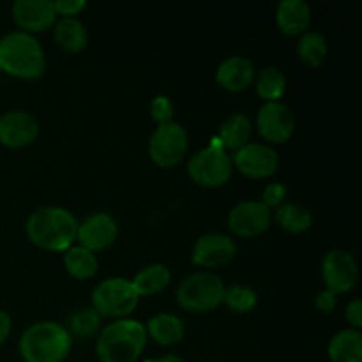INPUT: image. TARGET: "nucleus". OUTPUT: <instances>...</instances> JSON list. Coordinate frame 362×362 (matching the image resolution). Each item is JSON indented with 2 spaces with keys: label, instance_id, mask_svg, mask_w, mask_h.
Masks as SVG:
<instances>
[{
  "label": "nucleus",
  "instance_id": "obj_14",
  "mask_svg": "<svg viewBox=\"0 0 362 362\" xmlns=\"http://www.w3.org/2000/svg\"><path fill=\"white\" fill-rule=\"evenodd\" d=\"M235 255L237 244L232 237L221 232H211L197 240L191 260L198 267L216 269L230 264L235 258Z\"/></svg>",
  "mask_w": 362,
  "mask_h": 362
},
{
  "label": "nucleus",
  "instance_id": "obj_22",
  "mask_svg": "<svg viewBox=\"0 0 362 362\" xmlns=\"http://www.w3.org/2000/svg\"><path fill=\"white\" fill-rule=\"evenodd\" d=\"M53 39L67 53H80L88 42L87 28L78 18H60L55 21Z\"/></svg>",
  "mask_w": 362,
  "mask_h": 362
},
{
  "label": "nucleus",
  "instance_id": "obj_28",
  "mask_svg": "<svg viewBox=\"0 0 362 362\" xmlns=\"http://www.w3.org/2000/svg\"><path fill=\"white\" fill-rule=\"evenodd\" d=\"M258 303V296L253 288L246 285H230L225 286V293H223V304L230 308L235 313H250L257 308Z\"/></svg>",
  "mask_w": 362,
  "mask_h": 362
},
{
  "label": "nucleus",
  "instance_id": "obj_20",
  "mask_svg": "<svg viewBox=\"0 0 362 362\" xmlns=\"http://www.w3.org/2000/svg\"><path fill=\"white\" fill-rule=\"evenodd\" d=\"M331 362H362V334L356 329L336 332L327 346Z\"/></svg>",
  "mask_w": 362,
  "mask_h": 362
},
{
  "label": "nucleus",
  "instance_id": "obj_24",
  "mask_svg": "<svg viewBox=\"0 0 362 362\" xmlns=\"http://www.w3.org/2000/svg\"><path fill=\"white\" fill-rule=\"evenodd\" d=\"M272 219L281 226L285 232L304 233L311 228L313 216L310 209L300 204H283L272 212Z\"/></svg>",
  "mask_w": 362,
  "mask_h": 362
},
{
  "label": "nucleus",
  "instance_id": "obj_30",
  "mask_svg": "<svg viewBox=\"0 0 362 362\" xmlns=\"http://www.w3.org/2000/svg\"><path fill=\"white\" fill-rule=\"evenodd\" d=\"M173 113H175V106H173L172 99L166 98V95H156L151 103V115L154 119V122L166 124L172 122Z\"/></svg>",
  "mask_w": 362,
  "mask_h": 362
},
{
  "label": "nucleus",
  "instance_id": "obj_13",
  "mask_svg": "<svg viewBox=\"0 0 362 362\" xmlns=\"http://www.w3.org/2000/svg\"><path fill=\"white\" fill-rule=\"evenodd\" d=\"M272 223V211L262 202L246 200L237 204L228 214V228L235 235L253 239L267 232Z\"/></svg>",
  "mask_w": 362,
  "mask_h": 362
},
{
  "label": "nucleus",
  "instance_id": "obj_2",
  "mask_svg": "<svg viewBox=\"0 0 362 362\" xmlns=\"http://www.w3.org/2000/svg\"><path fill=\"white\" fill-rule=\"evenodd\" d=\"M45 69V49L34 35L14 30L0 39V71L20 80H37Z\"/></svg>",
  "mask_w": 362,
  "mask_h": 362
},
{
  "label": "nucleus",
  "instance_id": "obj_26",
  "mask_svg": "<svg viewBox=\"0 0 362 362\" xmlns=\"http://www.w3.org/2000/svg\"><path fill=\"white\" fill-rule=\"evenodd\" d=\"M255 87L257 94L265 99V103L279 101L286 90V76L278 67H264L255 74Z\"/></svg>",
  "mask_w": 362,
  "mask_h": 362
},
{
  "label": "nucleus",
  "instance_id": "obj_15",
  "mask_svg": "<svg viewBox=\"0 0 362 362\" xmlns=\"http://www.w3.org/2000/svg\"><path fill=\"white\" fill-rule=\"evenodd\" d=\"M39 136V120L25 110H11L0 115V145L23 148Z\"/></svg>",
  "mask_w": 362,
  "mask_h": 362
},
{
  "label": "nucleus",
  "instance_id": "obj_16",
  "mask_svg": "<svg viewBox=\"0 0 362 362\" xmlns=\"http://www.w3.org/2000/svg\"><path fill=\"white\" fill-rule=\"evenodd\" d=\"M11 11L20 30L32 35L48 30L57 21V13L49 0H18Z\"/></svg>",
  "mask_w": 362,
  "mask_h": 362
},
{
  "label": "nucleus",
  "instance_id": "obj_11",
  "mask_svg": "<svg viewBox=\"0 0 362 362\" xmlns=\"http://www.w3.org/2000/svg\"><path fill=\"white\" fill-rule=\"evenodd\" d=\"M233 168L250 179H267L279 168V156L264 144H247L232 156Z\"/></svg>",
  "mask_w": 362,
  "mask_h": 362
},
{
  "label": "nucleus",
  "instance_id": "obj_18",
  "mask_svg": "<svg viewBox=\"0 0 362 362\" xmlns=\"http://www.w3.org/2000/svg\"><path fill=\"white\" fill-rule=\"evenodd\" d=\"M276 21L283 34L303 35L311 23V7L304 0H281L276 9Z\"/></svg>",
  "mask_w": 362,
  "mask_h": 362
},
{
  "label": "nucleus",
  "instance_id": "obj_23",
  "mask_svg": "<svg viewBox=\"0 0 362 362\" xmlns=\"http://www.w3.org/2000/svg\"><path fill=\"white\" fill-rule=\"evenodd\" d=\"M172 281V272L166 265L163 264H151L145 265L133 279L134 290L140 297H152L161 293Z\"/></svg>",
  "mask_w": 362,
  "mask_h": 362
},
{
  "label": "nucleus",
  "instance_id": "obj_6",
  "mask_svg": "<svg viewBox=\"0 0 362 362\" xmlns=\"http://www.w3.org/2000/svg\"><path fill=\"white\" fill-rule=\"evenodd\" d=\"M140 303V296L134 290L131 279L108 278L99 283L92 292V308L101 317L122 320L127 318Z\"/></svg>",
  "mask_w": 362,
  "mask_h": 362
},
{
  "label": "nucleus",
  "instance_id": "obj_31",
  "mask_svg": "<svg viewBox=\"0 0 362 362\" xmlns=\"http://www.w3.org/2000/svg\"><path fill=\"white\" fill-rule=\"evenodd\" d=\"M285 198H286L285 184L272 182V184H269V186L264 187L260 202L269 209V211H272V209H278L279 205L285 204Z\"/></svg>",
  "mask_w": 362,
  "mask_h": 362
},
{
  "label": "nucleus",
  "instance_id": "obj_5",
  "mask_svg": "<svg viewBox=\"0 0 362 362\" xmlns=\"http://www.w3.org/2000/svg\"><path fill=\"white\" fill-rule=\"evenodd\" d=\"M225 283L214 272H194L177 288V303L189 313H209L223 304Z\"/></svg>",
  "mask_w": 362,
  "mask_h": 362
},
{
  "label": "nucleus",
  "instance_id": "obj_25",
  "mask_svg": "<svg viewBox=\"0 0 362 362\" xmlns=\"http://www.w3.org/2000/svg\"><path fill=\"white\" fill-rule=\"evenodd\" d=\"M64 267L74 279H90L98 272V258L81 246H71L64 251Z\"/></svg>",
  "mask_w": 362,
  "mask_h": 362
},
{
  "label": "nucleus",
  "instance_id": "obj_34",
  "mask_svg": "<svg viewBox=\"0 0 362 362\" xmlns=\"http://www.w3.org/2000/svg\"><path fill=\"white\" fill-rule=\"evenodd\" d=\"M315 306H317V310L322 311V313H331L336 308V293L329 292V290L325 288L324 292H320L315 297Z\"/></svg>",
  "mask_w": 362,
  "mask_h": 362
},
{
  "label": "nucleus",
  "instance_id": "obj_10",
  "mask_svg": "<svg viewBox=\"0 0 362 362\" xmlns=\"http://www.w3.org/2000/svg\"><path fill=\"white\" fill-rule=\"evenodd\" d=\"M257 127L269 144H285L296 131V117L281 101L264 103L257 113Z\"/></svg>",
  "mask_w": 362,
  "mask_h": 362
},
{
  "label": "nucleus",
  "instance_id": "obj_32",
  "mask_svg": "<svg viewBox=\"0 0 362 362\" xmlns=\"http://www.w3.org/2000/svg\"><path fill=\"white\" fill-rule=\"evenodd\" d=\"M52 4L57 16L60 14L62 18H76V14H80L87 7L85 0H55Z\"/></svg>",
  "mask_w": 362,
  "mask_h": 362
},
{
  "label": "nucleus",
  "instance_id": "obj_3",
  "mask_svg": "<svg viewBox=\"0 0 362 362\" xmlns=\"http://www.w3.org/2000/svg\"><path fill=\"white\" fill-rule=\"evenodd\" d=\"M147 331L133 318L113 320L106 325L95 343L99 362H136L147 346Z\"/></svg>",
  "mask_w": 362,
  "mask_h": 362
},
{
  "label": "nucleus",
  "instance_id": "obj_4",
  "mask_svg": "<svg viewBox=\"0 0 362 362\" xmlns=\"http://www.w3.org/2000/svg\"><path fill=\"white\" fill-rule=\"evenodd\" d=\"M18 349L25 362H64L73 349V336L57 322H37L25 329Z\"/></svg>",
  "mask_w": 362,
  "mask_h": 362
},
{
  "label": "nucleus",
  "instance_id": "obj_7",
  "mask_svg": "<svg viewBox=\"0 0 362 362\" xmlns=\"http://www.w3.org/2000/svg\"><path fill=\"white\" fill-rule=\"evenodd\" d=\"M187 173L202 187H219L232 179L233 161L232 156L212 144L198 151L187 165Z\"/></svg>",
  "mask_w": 362,
  "mask_h": 362
},
{
  "label": "nucleus",
  "instance_id": "obj_8",
  "mask_svg": "<svg viewBox=\"0 0 362 362\" xmlns=\"http://www.w3.org/2000/svg\"><path fill=\"white\" fill-rule=\"evenodd\" d=\"M189 136L179 122L159 124L148 140V156L161 168H172L179 165L187 154Z\"/></svg>",
  "mask_w": 362,
  "mask_h": 362
},
{
  "label": "nucleus",
  "instance_id": "obj_27",
  "mask_svg": "<svg viewBox=\"0 0 362 362\" xmlns=\"http://www.w3.org/2000/svg\"><path fill=\"white\" fill-rule=\"evenodd\" d=\"M297 53H299V59L303 60L306 66H322L324 60L327 59L329 53L327 39L322 34H318V32H304V34L300 35L299 42H297Z\"/></svg>",
  "mask_w": 362,
  "mask_h": 362
},
{
  "label": "nucleus",
  "instance_id": "obj_21",
  "mask_svg": "<svg viewBox=\"0 0 362 362\" xmlns=\"http://www.w3.org/2000/svg\"><path fill=\"white\" fill-rule=\"evenodd\" d=\"M251 131H253V126H251L250 117L244 115V113H232L221 124V127H219V136L216 140L219 141V145L225 151L228 148V151L237 152L244 145L250 144Z\"/></svg>",
  "mask_w": 362,
  "mask_h": 362
},
{
  "label": "nucleus",
  "instance_id": "obj_1",
  "mask_svg": "<svg viewBox=\"0 0 362 362\" xmlns=\"http://www.w3.org/2000/svg\"><path fill=\"white\" fill-rule=\"evenodd\" d=\"M25 232L34 246L46 251H66L76 240L78 219L59 205L39 207L28 216Z\"/></svg>",
  "mask_w": 362,
  "mask_h": 362
},
{
  "label": "nucleus",
  "instance_id": "obj_17",
  "mask_svg": "<svg viewBox=\"0 0 362 362\" xmlns=\"http://www.w3.org/2000/svg\"><path fill=\"white\" fill-rule=\"evenodd\" d=\"M253 62L243 55H233L223 60L216 69V81L228 92H243L255 81Z\"/></svg>",
  "mask_w": 362,
  "mask_h": 362
},
{
  "label": "nucleus",
  "instance_id": "obj_12",
  "mask_svg": "<svg viewBox=\"0 0 362 362\" xmlns=\"http://www.w3.org/2000/svg\"><path fill=\"white\" fill-rule=\"evenodd\" d=\"M117 237H119V225L108 212H94L78 223L76 240L81 247L92 251L94 255L112 247Z\"/></svg>",
  "mask_w": 362,
  "mask_h": 362
},
{
  "label": "nucleus",
  "instance_id": "obj_35",
  "mask_svg": "<svg viewBox=\"0 0 362 362\" xmlns=\"http://www.w3.org/2000/svg\"><path fill=\"white\" fill-rule=\"evenodd\" d=\"M11 329H13V320H11V317L6 311L0 310V345L6 343V339L9 338Z\"/></svg>",
  "mask_w": 362,
  "mask_h": 362
},
{
  "label": "nucleus",
  "instance_id": "obj_29",
  "mask_svg": "<svg viewBox=\"0 0 362 362\" xmlns=\"http://www.w3.org/2000/svg\"><path fill=\"white\" fill-rule=\"evenodd\" d=\"M103 317L94 310V308H85V310L76 311L69 320V334L80 336V338H92L95 332L101 329Z\"/></svg>",
  "mask_w": 362,
  "mask_h": 362
},
{
  "label": "nucleus",
  "instance_id": "obj_33",
  "mask_svg": "<svg viewBox=\"0 0 362 362\" xmlns=\"http://www.w3.org/2000/svg\"><path fill=\"white\" fill-rule=\"evenodd\" d=\"M345 318L352 327L350 329H356V331H361L362 327V300L356 299L346 306L345 310Z\"/></svg>",
  "mask_w": 362,
  "mask_h": 362
},
{
  "label": "nucleus",
  "instance_id": "obj_9",
  "mask_svg": "<svg viewBox=\"0 0 362 362\" xmlns=\"http://www.w3.org/2000/svg\"><path fill=\"white\" fill-rule=\"evenodd\" d=\"M322 278L332 293H346L359 281V267L349 251L331 250L322 260Z\"/></svg>",
  "mask_w": 362,
  "mask_h": 362
},
{
  "label": "nucleus",
  "instance_id": "obj_36",
  "mask_svg": "<svg viewBox=\"0 0 362 362\" xmlns=\"http://www.w3.org/2000/svg\"><path fill=\"white\" fill-rule=\"evenodd\" d=\"M148 362H187V361H186V359H182V357L175 356V354H166V356L159 357V359L148 361Z\"/></svg>",
  "mask_w": 362,
  "mask_h": 362
},
{
  "label": "nucleus",
  "instance_id": "obj_19",
  "mask_svg": "<svg viewBox=\"0 0 362 362\" xmlns=\"http://www.w3.org/2000/svg\"><path fill=\"white\" fill-rule=\"evenodd\" d=\"M145 331H147V336H151L161 346L177 345L182 341L186 334L182 320L172 313H159L152 317L145 325Z\"/></svg>",
  "mask_w": 362,
  "mask_h": 362
}]
</instances>
